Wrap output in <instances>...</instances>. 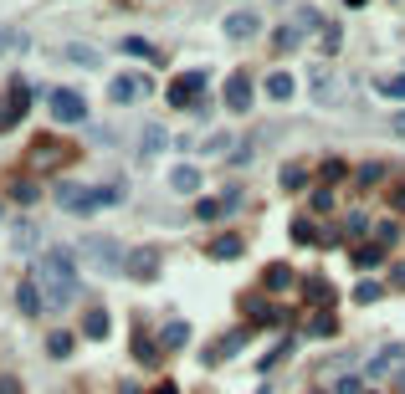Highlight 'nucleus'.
I'll return each mask as SVG.
<instances>
[{
	"label": "nucleus",
	"mask_w": 405,
	"mask_h": 394,
	"mask_svg": "<svg viewBox=\"0 0 405 394\" xmlns=\"http://www.w3.org/2000/svg\"><path fill=\"white\" fill-rule=\"evenodd\" d=\"M303 292H308V302H333V287H329L324 277H308V282H303Z\"/></svg>",
	"instance_id": "obj_20"
},
{
	"label": "nucleus",
	"mask_w": 405,
	"mask_h": 394,
	"mask_svg": "<svg viewBox=\"0 0 405 394\" xmlns=\"http://www.w3.org/2000/svg\"><path fill=\"white\" fill-rule=\"evenodd\" d=\"M62 154H67V149H62L57 139H41V144L31 149V159H36V169H41V164H47V159H62Z\"/></svg>",
	"instance_id": "obj_17"
},
{
	"label": "nucleus",
	"mask_w": 405,
	"mask_h": 394,
	"mask_svg": "<svg viewBox=\"0 0 405 394\" xmlns=\"http://www.w3.org/2000/svg\"><path fill=\"white\" fill-rule=\"evenodd\" d=\"M262 282H267V292H287V287H292V267H283V261H277V267H267Z\"/></svg>",
	"instance_id": "obj_16"
},
{
	"label": "nucleus",
	"mask_w": 405,
	"mask_h": 394,
	"mask_svg": "<svg viewBox=\"0 0 405 394\" xmlns=\"http://www.w3.org/2000/svg\"><path fill=\"white\" fill-rule=\"evenodd\" d=\"M241 343H246V333H231V338H221V343H216V354H210V359H231Z\"/></svg>",
	"instance_id": "obj_26"
},
{
	"label": "nucleus",
	"mask_w": 405,
	"mask_h": 394,
	"mask_svg": "<svg viewBox=\"0 0 405 394\" xmlns=\"http://www.w3.org/2000/svg\"><path fill=\"white\" fill-rule=\"evenodd\" d=\"M380 292H385L380 282H359V287H354V302H365V308H370V302H375Z\"/></svg>",
	"instance_id": "obj_27"
},
{
	"label": "nucleus",
	"mask_w": 405,
	"mask_h": 394,
	"mask_svg": "<svg viewBox=\"0 0 405 394\" xmlns=\"http://www.w3.org/2000/svg\"><path fill=\"white\" fill-rule=\"evenodd\" d=\"M159 261H164L159 246H134L129 261H123V272H129L134 282H154V277H159Z\"/></svg>",
	"instance_id": "obj_5"
},
{
	"label": "nucleus",
	"mask_w": 405,
	"mask_h": 394,
	"mask_svg": "<svg viewBox=\"0 0 405 394\" xmlns=\"http://www.w3.org/2000/svg\"><path fill=\"white\" fill-rule=\"evenodd\" d=\"M0 394H21V384L16 379H0Z\"/></svg>",
	"instance_id": "obj_37"
},
{
	"label": "nucleus",
	"mask_w": 405,
	"mask_h": 394,
	"mask_svg": "<svg viewBox=\"0 0 405 394\" xmlns=\"http://www.w3.org/2000/svg\"><path fill=\"white\" fill-rule=\"evenodd\" d=\"M333 394H359V379H338V389Z\"/></svg>",
	"instance_id": "obj_36"
},
{
	"label": "nucleus",
	"mask_w": 405,
	"mask_h": 394,
	"mask_svg": "<svg viewBox=\"0 0 405 394\" xmlns=\"http://www.w3.org/2000/svg\"><path fill=\"white\" fill-rule=\"evenodd\" d=\"M169 185H175L180 195H195V190H200V169H195V164H180V169H169Z\"/></svg>",
	"instance_id": "obj_12"
},
{
	"label": "nucleus",
	"mask_w": 405,
	"mask_h": 394,
	"mask_svg": "<svg viewBox=\"0 0 405 394\" xmlns=\"http://www.w3.org/2000/svg\"><path fill=\"white\" fill-rule=\"evenodd\" d=\"M226 108H231V113H246V108H251V77H246V72H231V82H226Z\"/></svg>",
	"instance_id": "obj_9"
},
{
	"label": "nucleus",
	"mask_w": 405,
	"mask_h": 394,
	"mask_svg": "<svg viewBox=\"0 0 405 394\" xmlns=\"http://www.w3.org/2000/svg\"><path fill=\"white\" fill-rule=\"evenodd\" d=\"M16 302H21V313H26V318H36L41 308H47V302H41V287H36V282H21V287H16Z\"/></svg>",
	"instance_id": "obj_11"
},
{
	"label": "nucleus",
	"mask_w": 405,
	"mask_h": 394,
	"mask_svg": "<svg viewBox=\"0 0 405 394\" xmlns=\"http://www.w3.org/2000/svg\"><path fill=\"white\" fill-rule=\"evenodd\" d=\"M292 236L303 241V246H313V241H318V236H313V221H297V226H292Z\"/></svg>",
	"instance_id": "obj_34"
},
{
	"label": "nucleus",
	"mask_w": 405,
	"mask_h": 394,
	"mask_svg": "<svg viewBox=\"0 0 405 394\" xmlns=\"http://www.w3.org/2000/svg\"><path fill=\"white\" fill-rule=\"evenodd\" d=\"M400 359H405V348H400V343H390V348H385V354H380V359L370 364V379H385V374H390V369L400 364Z\"/></svg>",
	"instance_id": "obj_14"
},
{
	"label": "nucleus",
	"mask_w": 405,
	"mask_h": 394,
	"mask_svg": "<svg viewBox=\"0 0 405 394\" xmlns=\"http://www.w3.org/2000/svg\"><path fill=\"white\" fill-rule=\"evenodd\" d=\"M36 287H41V302H47L52 313L72 308V297H77V256L67 246L41 251V261H36Z\"/></svg>",
	"instance_id": "obj_1"
},
{
	"label": "nucleus",
	"mask_w": 405,
	"mask_h": 394,
	"mask_svg": "<svg viewBox=\"0 0 405 394\" xmlns=\"http://www.w3.org/2000/svg\"><path fill=\"white\" fill-rule=\"evenodd\" d=\"M205 93V72H185V77H175V87H169V103L175 108H190Z\"/></svg>",
	"instance_id": "obj_8"
},
{
	"label": "nucleus",
	"mask_w": 405,
	"mask_h": 394,
	"mask_svg": "<svg viewBox=\"0 0 405 394\" xmlns=\"http://www.w3.org/2000/svg\"><path fill=\"white\" fill-rule=\"evenodd\" d=\"M257 31H262V21L251 16V11H231V16H226V36H231V41H251Z\"/></svg>",
	"instance_id": "obj_10"
},
{
	"label": "nucleus",
	"mask_w": 405,
	"mask_h": 394,
	"mask_svg": "<svg viewBox=\"0 0 405 394\" xmlns=\"http://www.w3.org/2000/svg\"><path fill=\"white\" fill-rule=\"evenodd\" d=\"M149 394H180V389H175V384H169V379H164L159 389H149Z\"/></svg>",
	"instance_id": "obj_38"
},
{
	"label": "nucleus",
	"mask_w": 405,
	"mask_h": 394,
	"mask_svg": "<svg viewBox=\"0 0 405 394\" xmlns=\"http://www.w3.org/2000/svg\"><path fill=\"white\" fill-rule=\"evenodd\" d=\"M380 93H385V98H405V77H385V82H380Z\"/></svg>",
	"instance_id": "obj_32"
},
{
	"label": "nucleus",
	"mask_w": 405,
	"mask_h": 394,
	"mask_svg": "<svg viewBox=\"0 0 405 394\" xmlns=\"http://www.w3.org/2000/svg\"><path fill=\"white\" fill-rule=\"evenodd\" d=\"M395 210H405V190H395Z\"/></svg>",
	"instance_id": "obj_39"
},
{
	"label": "nucleus",
	"mask_w": 405,
	"mask_h": 394,
	"mask_svg": "<svg viewBox=\"0 0 405 394\" xmlns=\"http://www.w3.org/2000/svg\"><path fill=\"white\" fill-rule=\"evenodd\" d=\"M123 200V185H57V205L72 215H93Z\"/></svg>",
	"instance_id": "obj_2"
},
{
	"label": "nucleus",
	"mask_w": 405,
	"mask_h": 394,
	"mask_svg": "<svg viewBox=\"0 0 405 394\" xmlns=\"http://www.w3.org/2000/svg\"><path fill=\"white\" fill-rule=\"evenodd\" d=\"M354 261H359V267H380V261H385V246H359Z\"/></svg>",
	"instance_id": "obj_24"
},
{
	"label": "nucleus",
	"mask_w": 405,
	"mask_h": 394,
	"mask_svg": "<svg viewBox=\"0 0 405 394\" xmlns=\"http://www.w3.org/2000/svg\"><path fill=\"white\" fill-rule=\"evenodd\" d=\"M272 47H277V52H292V47H297V26H283V31L272 36Z\"/></svg>",
	"instance_id": "obj_28"
},
{
	"label": "nucleus",
	"mask_w": 405,
	"mask_h": 394,
	"mask_svg": "<svg viewBox=\"0 0 405 394\" xmlns=\"http://www.w3.org/2000/svg\"><path fill=\"white\" fill-rule=\"evenodd\" d=\"M26 108H31V87H26V82H11L6 103H0V134H6V128H16L21 118H26Z\"/></svg>",
	"instance_id": "obj_4"
},
{
	"label": "nucleus",
	"mask_w": 405,
	"mask_h": 394,
	"mask_svg": "<svg viewBox=\"0 0 405 394\" xmlns=\"http://www.w3.org/2000/svg\"><path fill=\"white\" fill-rule=\"evenodd\" d=\"M267 98H277V103L292 98V77H287V72H272V77H267Z\"/></svg>",
	"instance_id": "obj_19"
},
{
	"label": "nucleus",
	"mask_w": 405,
	"mask_h": 394,
	"mask_svg": "<svg viewBox=\"0 0 405 394\" xmlns=\"http://www.w3.org/2000/svg\"><path fill=\"white\" fill-rule=\"evenodd\" d=\"M395 282H400V287H405V267H395Z\"/></svg>",
	"instance_id": "obj_40"
},
{
	"label": "nucleus",
	"mask_w": 405,
	"mask_h": 394,
	"mask_svg": "<svg viewBox=\"0 0 405 394\" xmlns=\"http://www.w3.org/2000/svg\"><path fill=\"white\" fill-rule=\"evenodd\" d=\"M221 149H231V139H226V134H216V139H205V154H221Z\"/></svg>",
	"instance_id": "obj_35"
},
{
	"label": "nucleus",
	"mask_w": 405,
	"mask_h": 394,
	"mask_svg": "<svg viewBox=\"0 0 405 394\" xmlns=\"http://www.w3.org/2000/svg\"><path fill=\"white\" fill-rule=\"evenodd\" d=\"M11 241H16V251H31V241H36V231H31V226H16V236H11Z\"/></svg>",
	"instance_id": "obj_31"
},
{
	"label": "nucleus",
	"mask_w": 405,
	"mask_h": 394,
	"mask_svg": "<svg viewBox=\"0 0 405 394\" xmlns=\"http://www.w3.org/2000/svg\"><path fill=\"white\" fill-rule=\"evenodd\" d=\"M11 47H26V36L11 31V26H0V52H11Z\"/></svg>",
	"instance_id": "obj_30"
},
{
	"label": "nucleus",
	"mask_w": 405,
	"mask_h": 394,
	"mask_svg": "<svg viewBox=\"0 0 405 394\" xmlns=\"http://www.w3.org/2000/svg\"><path fill=\"white\" fill-rule=\"evenodd\" d=\"M52 113H57V123H82L88 118V103H82V93H72V87H57L52 93Z\"/></svg>",
	"instance_id": "obj_6"
},
{
	"label": "nucleus",
	"mask_w": 405,
	"mask_h": 394,
	"mask_svg": "<svg viewBox=\"0 0 405 394\" xmlns=\"http://www.w3.org/2000/svg\"><path fill=\"white\" fill-rule=\"evenodd\" d=\"M77 256H82V267L98 272V277H118L123 261H129V251H123L118 241H108V236H88V241L77 246Z\"/></svg>",
	"instance_id": "obj_3"
},
{
	"label": "nucleus",
	"mask_w": 405,
	"mask_h": 394,
	"mask_svg": "<svg viewBox=\"0 0 405 394\" xmlns=\"http://www.w3.org/2000/svg\"><path fill=\"white\" fill-rule=\"evenodd\" d=\"M159 149H164V128H159V123H149V128H144V159H154Z\"/></svg>",
	"instance_id": "obj_21"
},
{
	"label": "nucleus",
	"mask_w": 405,
	"mask_h": 394,
	"mask_svg": "<svg viewBox=\"0 0 405 394\" xmlns=\"http://www.w3.org/2000/svg\"><path fill=\"white\" fill-rule=\"evenodd\" d=\"M123 394H139V389H123Z\"/></svg>",
	"instance_id": "obj_42"
},
{
	"label": "nucleus",
	"mask_w": 405,
	"mask_h": 394,
	"mask_svg": "<svg viewBox=\"0 0 405 394\" xmlns=\"http://www.w3.org/2000/svg\"><path fill=\"white\" fill-rule=\"evenodd\" d=\"M67 57L82 62V67H98V52H93V47H67Z\"/></svg>",
	"instance_id": "obj_29"
},
{
	"label": "nucleus",
	"mask_w": 405,
	"mask_h": 394,
	"mask_svg": "<svg viewBox=\"0 0 405 394\" xmlns=\"http://www.w3.org/2000/svg\"><path fill=\"white\" fill-rule=\"evenodd\" d=\"M144 93H149V77H139V72H123V77L108 82V98L113 103H139Z\"/></svg>",
	"instance_id": "obj_7"
},
{
	"label": "nucleus",
	"mask_w": 405,
	"mask_h": 394,
	"mask_svg": "<svg viewBox=\"0 0 405 394\" xmlns=\"http://www.w3.org/2000/svg\"><path fill=\"white\" fill-rule=\"evenodd\" d=\"M333 328H338L333 318H313V328H308V333H313V338H329V333H333Z\"/></svg>",
	"instance_id": "obj_33"
},
{
	"label": "nucleus",
	"mask_w": 405,
	"mask_h": 394,
	"mask_svg": "<svg viewBox=\"0 0 405 394\" xmlns=\"http://www.w3.org/2000/svg\"><path fill=\"white\" fill-rule=\"evenodd\" d=\"M344 6H370V0H344Z\"/></svg>",
	"instance_id": "obj_41"
},
{
	"label": "nucleus",
	"mask_w": 405,
	"mask_h": 394,
	"mask_svg": "<svg viewBox=\"0 0 405 394\" xmlns=\"http://www.w3.org/2000/svg\"><path fill=\"white\" fill-rule=\"evenodd\" d=\"M82 333H88L93 343H98V338H108V313H103V308H93L88 318H82Z\"/></svg>",
	"instance_id": "obj_15"
},
{
	"label": "nucleus",
	"mask_w": 405,
	"mask_h": 394,
	"mask_svg": "<svg viewBox=\"0 0 405 394\" xmlns=\"http://www.w3.org/2000/svg\"><path fill=\"white\" fill-rule=\"evenodd\" d=\"M303 185H308V169L303 164H287L283 169V190H303Z\"/></svg>",
	"instance_id": "obj_22"
},
{
	"label": "nucleus",
	"mask_w": 405,
	"mask_h": 394,
	"mask_svg": "<svg viewBox=\"0 0 405 394\" xmlns=\"http://www.w3.org/2000/svg\"><path fill=\"white\" fill-rule=\"evenodd\" d=\"M47 348H52V359H67V354H72V333H52Z\"/></svg>",
	"instance_id": "obj_25"
},
{
	"label": "nucleus",
	"mask_w": 405,
	"mask_h": 394,
	"mask_svg": "<svg viewBox=\"0 0 405 394\" xmlns=\"http://www.w3.org/2000/svg\"><path fill=\"white\" fill-rule=\"evenodd\" d=\"M185 343H190V328L185 323H169L164 328V348H185Z\"/></svg>",
	"instance_id": "obj_23"
},
{
	"label": "nucleus",
	"mask_w": 405,
	"mask_h": 394,
	"mask_svg": "<svg viewBox=\"0 0 405 394\" xmlns=\"http://www.w3.org/2000/svg\"><path fill=\"white\" fill-rule=\"evenodd\" d=\"M118 47H123V52H129V57H144V62H159V52H154V47H149V41H144V36H129V41H118Z\"/></svg>",
	"instance_id": "obj_18"
},
{
	"label": "nucleus",
	"mask_w": 405,
	"mask_h": 394,
	"mask_svg": "<svg viewBox=\"0 0 405 394\" xmlns=\"http://www.w3.org/2000/svg\"><path fill=\"white\" fill-rule=\"evenodd\" d=\"M241 246H246L241 236H216V241H210V256H216V261H236Z\"/></svg>",
	"instance_id": "obj_13"
}]
</instances>
